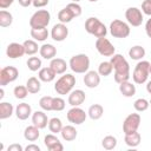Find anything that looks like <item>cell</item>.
<instances>
[{
    "label": "cell",
    "instance_id": "6da1fadb",
    "mask_svg": "<svg viewBox=\"0 0 151 151\" xmlns=\"http://www.w3.org/2000/svg\"><path fill=\"white\" fill-rule=\"evenodd\" d=\"M111 64L114 70V81L122 84L130 79V65L122 54H113L111 57Z\"/></svg>",
    "mask_w": 151,
    "mask_h": 151
},
{
    "label": "cell",
    "instance_id": "7a4b0ae2",
    "mask_svg": "<svg viewBox=\"0 0 151 151\" xmlns=\"http://www.w3.org/2000/svg\"><path fill=\"white\" fill-rule=\"evenodd\" d=\"M85 29L87 33L94 35L96 38L106 37V33H107L106 26L96 17H91L85 21Z\"/></svg>",
    "mask_w": 151,
    "mask_h": 151
},
{
    "label": "cell",
    "instance_id": "3957f363",
    "mask_svg": "<svg viewBox=\"0 0 151 151\" xmlns=\"http://www.w3.org/2000/svg\"><path fill=\"white\" fill-rule=\"evenodd\" d=\"M74 85H76V77L73 74L66 73L57 80V83L54 84V90L58 94L64 96V94H68L74 87Z\"/></svg>",
    "mask_w": 151,
    "mask_h": 151
},
{
    "label": "cell",
    "instance_id": "277c9868",
    "mask_svg": "<svg viewBox=\"0 0 151 151\" xmlns=\"http://www.w3.org/2000/svg\"><path fill=\"white\" fill-rule=\"evenodd\" d=\"M68 66L76 73H86L90 68V58L84 53L76 54L70 59Z\"/></svg>",
    "mask_w": 151,
    "mask_h": 151
},
{
    "label": "cell",
    "instance_id": "5b68a950",
    "mask_svg": "<svg viewBox=\"0 0 151 151\" xmlns=\"http://www.w3.org/2000/svg\"><path fill=\"white\" fill-rule=\"evenodd\" d=\"M150 66L151 64L146 60H139L133 70L132 79L136 84H144L147 81L150 74Z\"/></svg>",
    "mask_w": 151,
    "mask_h": 151
},
{
    "label": "cell",
    "instance_id": "8992f818",
    "mask_svg": "<svg viewBox=\"0 0 151 151\" xmlns=\"http://www.w3.org/2000/svg\"><path fill=\"white\" fill-rule=\"evenodd\" d=\"M109 28H110L111 35L114 37V38H119V39L127 38L130 35V31H131L129 24H126L125 21L119 20V19L113 20L110 24V27Z\"/></svg>",
    "mask_w": 151,
    "mask_h": 151
},
{
    "label": "cell",
    "instance_id": "52a82bcc",
    "mask_svg": "<svg viewBox=\"0 0 151 151\" xmlns=\"http://www.w3.org/2000/svg\"><path fill=\"white\" fill-rule=\"evenodd\" d=\"M51 20V14L47 9H38L34 12V14L29 19V26L31 28H41L47 27Z\"/></svg>",
    "mask_w": 151,
    "mask_h": 151
},
{
    "label": "cell",
    "instance_id": "ba28073f",
    "mask_svg": "<svg viewBox=\"0 0 151 151\" xmlns=\"http://www.w3.org/2000/svg\"><path fill=\"white\" fill-rule=\"evenodd\" d=\"M139 125H140V114L139 113H130L123 123V132L125 134L133 133V132L138 131Z\"/></svg>",
    "mask_w": 151,
    "mask_h": 151
},
{
    "label": "cell",
    "instance_id": "9c48e42d",
    "mask_svg": "<svg viewBox=\"0 0 151 151\" xmlns=\"http://www.w3.org/2000/svg\"><path fill=\"white\" fill-rule=\"evenodd\" d=\"M19 76V71L14 66H6L1 68L0 71V85L4 87L9 83H13L17 80Z\"/></svg>",
    "mask_w": 151,
    "mask_h": 151
},
{
    "label": "cell",
    "instance_id": "30bf717a",
    "mask_svg": "<svg viewBox=\"0 0 151 151\" xmlns=\"http://www.w3.org/2000/svg\"><path fill=\"white\" fill-rule=\"evenodd\" d=\"M96 48H97L98 53L101 54V55H104V57H112V55L116 53L114 46H113V45L110 42V40L106 39L105 37L97 38Z\"/></svg>",
    "mask_w": 151,
    "mask_h": 151
},
{
    "label": "cell",
    "instance_id": "8fae6325",
    "mask_svg": "<svg viewBox=\"0 0 151 151\" xmlns=\"http://www.w3.org/2000/svg\"><path fill=\"white\" fill-rule=\"evenodd\" d=\"M67 120L74 125H80L83 123H85L87 114L85 113V111L83 109H80L79 106H72V109H70L67 111Z\"/></svg>",
    "mask_w": 151,
    "mask_h": 151
},
{
    "label": "cell",
    "instance_id": "7c38bea8",
    "mask_svg": "<svg viewBox=\"0 0 151 151\" xmlns=\"http://www.w3.org/2000/svg\"><path fill=\"white\" fill-rule=\"evenodd\" d=\"M125 18H126L127 22L133 27L140 26L143 22V19H144L142 11L137 7H129L125 12Z\"/></svg>",
    "mask_w": 151,
    "mask_h": 151
},
{
    "label": "cell",
    "instance_id": "4fadbf2b",
    "mask_svg": "<svg viewBox=\"0 0 151 151\" xmlns=\"http://www.w3.org/2000/svg\"><path fill=\"white\" fill-rule=\"evenodd\" d=\"M68 35V28L66 27L65 24L63 22H59V24H55L53 27H52V31H51V38L54 40V41H64Z\"/></svg>",
    "mask_w": 151,
    "mask_h": 151
},
{
    "label": "cell",
    "instance_id": "5bb4252c",
    "mask_svg": "<svg viewBox=\"0 0 151 151\" xmlns=\"http://www.w3.org/2000/svg\"><path fill=\"white\" fill-rule=\"evenodd\" d=\"M6 54L8 58L11 59H17V58H21L24 54H26L25 52V47L24 44H19V42H11L7 48H6Z\"/></svg>",
    "mask_w": 151,
    "mask_h": 151
},
{
    "label": "cell",
    "instance_id": "9a60e30c",
    "mask_svg": "<svg viewBox=\"0 0 151 151\" xmlns=\"http://www.w3.org/2000/svg\"><path fill=\"white\" fill-rule=\"evenodd\" d=\"M44 144L45 146L50 150V151H63L64 146L60 143V140L58 139L57 136H54V133H50L46 134L44 138Z\"/></svg>",
    "mask_w": 151,
    "mask_h": 151
},
{
    "label": "cell",
    "instance_id": "2e32d148",
    "mask_svg": "<svg viewBox=\"0 0 151 151\" xmlns=\"http://www.w3.org/2000/svg\"><path fill=\"white\" fill-rule=\"evenodd\" d=\"M84 84L88 88H94L100 84V74L96 71H87L84 76Z\"/></svg>",
    "mask_w": 151,
    "mask_h": 151
},
{
    "label": "cell",
    "instance_id": "e0dca14e",
    "mask_svg": "<svg viewBox=\"0 0 151 151\" xmlns=\"http://www.w3.org/2000/svg\"><path fill=\"white\" fill-rule=\"evenodd\" d=\"M85 92L83 90H73L68 93V104L71 106H80L85 101Z\"/></svg>",
    "mask_w": 151,
    "mask_h": 151
},
{
    "label": "cell",
    "instance_id": "ac0fdd59",
    "mask_svg": "<svg viewBox=\"0 0 151 151\" xmlns=\"http://www.w3.org/2000/svg\"><path fill=\"white\" fill-rule=\"evenodd\" d=\"M48 118L44 111H35L32 113V123L39 129H45L48 124Z\"/></svg>",
    "mask_w": 151,
    "mask_h": 151
},
{
    "label": "cell",
    "instance_id": "d6986e66",
    "mask_svg": "<svg viewBox=\"0 0 151 151\" xmlns=\"http://www.w3.org/2000/svg\"><path fill=\"white\" fill-rule=\"evenodd\" d=\"M32 114V107L27 103H20L15 107V116L20 120H26Z\"/></svg>",
    "mask_w": 151,
    "mask_h": 151
},
{
    "label": "cell",
    "instance_id": "ffe728a7",
    "mask_svg": "<svg viewBox=\"0 0 151 151\" xmlns=\"http://www.w3.org/2000/svg\"><path fill=\"white\" fill-rule=\"evenodd\" d=\"M39 53H40V55H41L44 59L52 60V59L55 57V54H57V48H55L52 44H44V45L40 46Z\"/></svg>",
    "mask_w": 151,
    "mask_h": 151
},
{
    "label": "cell",
    "instance_id": "44dd1931",
    "mask_svg": "<svg viewBox=\"0 0 151 151\" xmlns=\"http://www.w3.org/2000/svg\"><path fill=\"white\" fill-rule=\"evenodd\" d=\"M50 67L57 73V74H63L66 72V68L68 67L66 61L61 58H53L50 63Z\"/></svg>",
    "mask_w": 151,
    "mask_h": 151
},
{
    "label": "cell",
    "instance_id": "7402d4cb",
    "mask_svg": "<svg viewBox=\"0 0 151 151\" xmlns=\"http://www.w3.org/2000/svg\"><path fill=\"white\" fill-rule=\"evenodd\" d=\"M57 73L48 66V67H42L39 70V73H38V78L41 80V81H45V83H51L54 80Z\"/></svg>",
    "mask_w": 151,
    "mask_h": 151
},
{
    "label": "cell",
    "instance_id": "603a6c76",
    "mask_svg": "<svg viewBox=\"0 0 151 151\" xmlns=\"http://www.w3.org/2000/svg\"><path fill=\"white\" fill-rule=\"evenodd\" d=\"M60 134H61V137H63L64 140H66V142H72V140H74V139L77 138L78 132H77V130H76L74 126H72V125H66V126H63V129H61V131H60Z\"/></svg>",
    "mask_w": 151,
    "mask_h": 151
},
{
    "label": "cell",
    "instance_id": "cb8c5ba5",
    "mask_svg": "<svg viewBox=\"0 0 151 151\" xmlns=\"http://www.w3.org/2000/svg\"><path fill=\"white\" fill-rule=\"evenodd\" d=\"M39 127H37L35 125H29V126H27L26 129H25V131H24V137H25V139L26 140H28V142H35L38 138H39V136H40V132H39Z\"/></svg>",
    "mask_w": 151,
    "mask_h": 151
},
{
    "label": "cell",
    "instance_id": "d4e9b609",
    "mask_svg": "<svg viewBox=\"0 0 151 151\" xmlns=\"http://www.w3.org/2000/svg\"><path fill=\"white\" fill-rule=\"evenodd\" d=\"M140 140H142V136L138 131L130 133V134H125V138H124L125 144L130 147H137L140 144Z\"/></svg>",
    "mask_w": 151,
    "mask_h": 151
},
{
    "label": "cell",
    "instance_id": "484cf974",
    "mask_svg": "<svg viewBox=\"0 0 151 151\" xmlns=\"http://www.w3.org/2000/svg\"><path fill=\"white\" fill-rule=\"evenodd\" d=\"M48 31L46 27L41 28H31V37L35 41H45L48 38Z\"/></svg>",
    "mask_w": 151,
    "mask_h": 151
},
{
    "label": "cell",
    "instance_id": "4316f807",
    "mask_svg": "<svg viewBox=\"0 0 151 151\" xmlns=\"http://www.w3.org/2000/svg\"><path fill=\"white\" fill-rule=\"evenodd\" d=\"M119 91L124 97H132L136 94V86L127 80L119 84Z\"/></svg>",
    "mask_w": 151,
    "mask_h": 151
},
{
    "label": "cell",
    "instance_id": "83f0119b",
    "mask_svg": "<svg viewBox=\"0 0 151 151\" xmlns=\"http://www.w3.org/2000/svg\"><path fill=\"white\" fill-rule=\"evenodd\" d=\"M104 113V107L100 105V104H93L88 107V111H87V114L91 119L93 120H98L101 118Z\"/></svg>",
    "mask_w": 151,
    "mask_h": 151
},
{
    "label": "cell",
    "instance_id": "f1b7e54d",
    "mask_svg": "<svg viewBox=\"0 0 151 151\" xmlns=\"http://www.w3.org/2000/svg\"><path fill=\"white\" fill-rule=\"evenodd\" d=\"M129 57L132 60H142L145 57V50H144V47L140 46V45L132 46L129 50Z\"/></svg>",
    "mask_w": 151,
    "mask_h": 151
},
{
    "label": "cell",
    "instance_id": "f546056e",
    "mask_svg": "<svg viewBox=\"0 0 151 151\" xmlns=\"http://www.w3.org/2000/svg\"><path fill=\"white\" fill-rule=\"evenodd\" d=\"M40 81L41 80L39 78H37V77L28 78L27 81H26V87H27L28 92L29 93H38L40 91V88H41V83Z\"/></svg>",
    "mask_w": 151,
    "mask_h": 151
},
{
    "label": "cell",
    "instance_id": "4dcf8cb0",
    "mask_svg": "<svg viewBox=\"0 0 151 151\" xmlns=\"http://www.w3.org/2000/svg\"><path fill=\"white\" fill-rule=\"evenodd\" d=\"M13 105L7 101L0 103V119H7L13 114Z\"/></svg>",
    "mask_w": 151,
    "mask_h": 151
},
{
    "label": "cell",
    "instance_id": "1f68e13d",
    "mask_svg": "<svg viewBox=\"0 0 151 151\" xmlns=\"http://www.w3.org/2000/svg\"><path fill=\"white\" fill-rule=\"evenodd\" d=\"M24 47H25V52H26L27 55H33V54H35L40 50V47L38 46L37 41L32 40V39L25 40L24 41Z\"/></svg>",
    "mask_w": 151,
    "mask_h": 151
},
{
    "label": "cell",
    "instance_id": "d6a6232c",
    "mask_svg": "<svg viewBox=\"0 0 151 151\" xmlns=\"http://www.w3.org/2000/svg\"><path fill=\"white\" fill-rule=\"evenodd\" d=\"M73 18H74L73 13H72L67 7H65V8L60 9V11H59V13H58V19H59V21H60V22H63V24L71 22Z\"/></svg>",
    "mask_w": 151,
    "mask_h": 151
},
{
    "label": "cell",
    "instance_id": "836d02e7",
    "mask_svg": "<svg viewBox=\"0 0 151 151\" xmlns=\"http://www.w3.org/2000/svg\"><path fill=\"white\" fill-rule=\"evenodd\" d=\"M13 22V15L7 12L6 9L0 11V26L1 27H8Z\"/></svg>",
    "mask_w": 151,
    "mask_h": 151
},
{
    "label": "cell",
    "instance_id": "e575fe53",
    "mask_svg": "<svg viewBox=\"0 0 151 151\" xmlns=\"http://www.w3.org/2000/svg\"><path fill=\"white\" fill-rule=\"evenodd\" d=\"M63 123H61V120L59 119V118H57V117H53V118H51L50 120H48V129H50V131L52 132V133H60V131H61V129H63Z\"/></svg>",
    "mask_w": 151,
    "mask_h": 151
},
{
    "label": "cell",
    "instance_id": "d590c367",
    "mask_svg": "<svg viewBox=\"0 0 151 151\" xmlns=\"http://www.w3.org/2000/svg\"><path fill=\"white\" fill-rule=\"evenodd\" d=\"M112 71H113V66H112L111 61H101L98 66V73L100 76L107 77L112 73Z\"/></svg>",
    "mask_w": 151,
    "mask_h": 151
},
{
    "label": "cell",
    "instance_id": "8d00e7d4",
    "mask_svg": "<svg viewBox=\"0 0 151 151\" xmlns=\"http://www.w3.org/2000/svg\"><path fill=\"white\" fill-rule=\"evenodd\" d=\"M149 106H150V103L145 98H138L133 103V107H134V110L137 112H144V111H146L149 109Z\"/></svg>",
    "mask_w": 151,
    "mask_h": 151
},
{
    "label": "cell",
    "instance_id": "74e56055",
    "mask_svg": "<svg viewBox=\"0 0 151 151\" xmlns=\"http://www.w3.org/2000/svg\"><path fill=\"white\" fill-rule=\"evenodd\" d=\"M101 145L105 150H113L117 146V138L113 136H106L103 138Z\"/></svg>",
    "mask_w": 151,
    "mask_h": 151
},
{
    "label": "cell",
    "instance_id": "f35d334b",
    "mask_svg": "<svg viewBox=\"0 0 151 151\" xmlns=\"http://www.w3.org/2000/svg\"><path fill=\"white\" fill-rule=\"evenodd\" d=\"M26 64H27V67L32 72H35V71H38V70L41 68V59L38 58V57H31V58H28V60H27Z\"/></svg>",
    "mask_w": 151,
    "mask_h": 151
},
{
    "label": "cell",
    "instance_id": "ab89813d",
    "mask_svg": "<svg viewBox=\"0 0 151 151\" xmlns=\"http://www.w3.org/2000/svg\"><path fill=\"white\" fill-rule=\"evenodd\" d=\"M28 93H29V92H28L27 87H26V86H22V85H18V86H15L14 90H13V94H14V97H15L17 99H25Z\"/></svg>",
    "mask_w": 151,
    "mask_h": 151
},
{
    "label": "cell",
    "instance_id": "60d3db41",
    "mask_svg": "<svg viewBox=\"0 0 151 151\" xmlns=\"http://www.w3.org/2000/svg\"><path fill=\"white\" fill-rule=\"evenodd\" d=\"M52 100H53V97H50V96L41 97L39 100V106L44 111H52Z\"/></svg>",
    "mask_w": 151,
    "mask_h": 151
},
{
    "label": "cell",
    "instance_id": "b9f144b4",
    "mask_svg": "<svg viewBox=\"0 0 151 151\" xmlns=\"http://www.w3.org/2000/svg\"><path fill=\"white\" fill-rule=\"evenodd\" d=\"M65 109V100L60 97H55L52 100V111H63Z\"/></svg>",
    "mask_w": 151,
    "mask_h": 151
},
{
    "label": "cell",
    "instance_id": "7bdbcfd3",
    "mask_svg": "<svg viewBox=\"0 0 151 151\" xmlns=\"http://www.w3.org/2000/svg\"><path fill=\"white\" fill-rule=\"evenodd\" d=\"M72 13H73V15L74 17H79V15H81V6L78 4V2H70L67 6H66Z\"/></svg>",
    "mask_w": 151,
    "mask_h": 151
},
{
    "label": "cell",
    "instance_id": "ee69618b",
    "mask_svg": "<svg viewBox=\"0 0 151 151\" xmlns=\"http://www.w3.org/2000/svg\"><path fill=\"white\" fill-rule=\"evenodd\" d=\"M142 11L146 15H151V0H144L142 2Z\"/></svg>",
    "mask_w": 151,
    "mask_h": 151
},
{
    "label": "cell",
    "instance_id": "f6af8a7d",
    "mask_svg": "<svg viewBox=\"0 0 151 151\" xmlns=\"http://www.w3.org/2000/svg\"><path fill=\"white\" fill-rule=\"evenodd\" d=\"M48 4V0H33L32 5L37 8H41V7H45L46 5Z\"/></svg>",
    "mask_w": 151,
    "mask_h": 151
},
{
    "label": "cell",
    "instance_id": "bcb514c9",
    "mask_svg": "<svg viewBox=\"0 0 151 151\" xmlns=\"http://www.w3.org/2000/svg\"><path fill=\"white\" fill-rule=\"evenodd\" d=\"M22 150H24V147L20 144H11L7 147V151H22Z\"/></svg>",
    "mask_w": 151,
    "mask_h": 151
},
{
    "label": "cell",
    "instance_id": "7dc6e473",
    "mask_svg": "<svg viewBox=\"0 0 151 151\" xmlns=\"http://www.w3.org/2000/svg\"><path fill=\"white\" fill-rule=\"evenodd\" d=\"M13 2H14V0H0V8L5 9V8L9 7Z\"/></svg>",
    "mask_w": 151,
    "mask_h": 151
},
{
    "label": "cell",
    "instance_id": "c3c4849f",
    "mask_svg": "<svg viewBox=\"0 0 151 151\" xmlns=\"http://www.w3.org/2000/svg\"><path fill=\"white\" fill-rule=\"evenodd\" d=\"M145 32H146L147 37L151 39V18L147 19V21L145 22Z\"/></svg>",
    "mask_w": 151,
    "mask_h": 151
},
{
    "label": "cell",
    "instance_id": "681fc988",
    "mask_svg": "<svg viewBox=\"0 0 151 151\" xmlns=\"http://www.w3.org/2000/svg\"><path fill=\"white\" fill-rule=\"evenodd\" d=\"M25 150L26 151H40V147L38 145H35V144H29V145H27L25 147Z\"/></svg>",
    "mask_w": 151,
    "mask_h": 151
},
{
    "label": "cell",
    "instance_id": "f907efd6",
    "mask_svg": "<svg viewBox=\"0 0 151 151\" xmlns=\"http://www.w3.org/2000/svg\"><path fill=\"white\" fill-rule=\"evenodd\" d=\"M18 1H19V5L22 7H28L33 2V0H18Z\"/></svg>",
    "mask_w": 151,
    "mask_h": 151
},
{
    "label": "cell",
    "instance_id": "816d5d0a",
    "mask_svg": "<svg viewBox=\"0 0 151 151\" xmlns=\"http://www.w3.org/2000/svg\"><path fill=\"white\" fill-rule=\"evenodd\" d=\"M146 91L151 94V80H149V81L146 83Z\"/></svg>",
    "mask_w": 151,
    "mask_h": 151
},
{
    "label": "cell",
    "instance_id": "f5cc1de1",
    "mask_svg": "<svg viewBox=\"0 0 151 151\" xmlns=\"http://www.w3.org/2000/svg\"><path fill=\"white\" fill-rule=\"evenodd\" d=\"M4 93H5V92H4V88H2V86H1V88H0V99L4 98V96H5Z\"/></svg>",
    "mask_w": 151,
    "mask_h": 151
},
{
    "label": "cell",
    "instance_id": "db71d44e",
    "mask_svg": "<svg viewBox=\"0 0 151 151\" xmlns=\"http://www.w3.org/2000/svg\"><path fill=\"white\" fill-rule=\"evenodd\" d=\"M71 1H72V2H79L80 0H71Z\"/></svg>",
    "mask_w": 151,
    "mask_h": 151
},
{
    "label": "cell",
    "instance_id": "11a10c76",
    "mask_svg": "<svg viewBox=\"0 0 151 151\" xmlns=\"http://www.w3.org/2000/svg\"><path fill=\"white\" fill-rule=\"evenodd\" d=\"M88 1H91V2H96V1H98V0H88Z\"/></svg>",
    "mask_w": 151,
    "mask_h": 151
},
{
    "label": "cell",
    "instance_id": "9f6ffc18",
    "mask_svg": "<svg viewBox=\"0 0 151 151\" xmlns=\"http://www.w3.org/2000/svg\"><path fill=\"white\" fill-rule=\"evenodd\" d=\"M149 103H150V106H151V99H150V100H149Z\"/></svg>",
    "mask_w": 151,
    "mask_h": 151
},
{
    "label": "cell",
    "instance_id": "6f0895ef",
    "mask_svg": "<svg viewBox=\"0 0 151 151\" xmlns=\"http://www.w3.org/2000/svg\"><path fill=\"white\" fill-rule=\"evenodd\" d=\"M150 74H151V66H150Z\"/></svg>",
    "mask_w": 151,
    "mask_h": 151
}]
</instances>
